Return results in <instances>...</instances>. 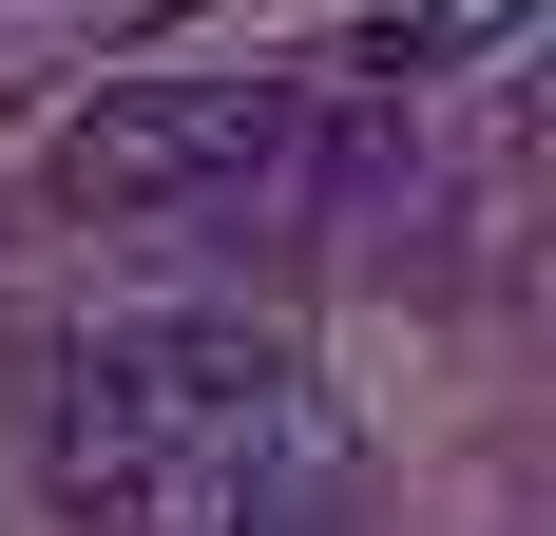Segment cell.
Masks as SVG:
<instances>
[{"label":"cell","mask_w":556,"mask_h":536,"mask_svg":"<svg viewBox=\"0 0 556 536\" xmlns=\"http://www.w3.org/2000/svg\"><path fill=\"white\" fill-rule=\"evenodd\" d=\"M288 135H307V77H135V97H97L77 135H58V212H173V192H230V173H269Z\"/></svg>","instance_id":"1"},{"label":"cell","mask_w":556,"mask_h":536,"mask_svg":"<svg viewBox=\"0 0 556 536\" xmlns=\"http://www.w3.org/2000/svg\"><path fill=\"white\" fill-rule=\"evenodd\" d=\"M97 365L154 403V441H269V422H288V383H307L250 307H154V326H115Z\"/></svg>","instance_id":"2"},{"label":"cell","mask_w":556,"mask_h":536,"mask_svg":"<svg viewBox=\"0 0 556 536\" xmlns=\"http://www.w3.org/2000/svg\"><path fill=\"white\" fill-rule=\"evenodd\" d=\"M39 460H58V498H77V518H135V498L173 480V441H154V403H135L115 365H77V383H58V422H39Z\"/></svg>","instance_id":"3"}]
</instances>
